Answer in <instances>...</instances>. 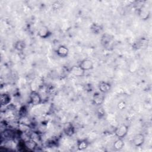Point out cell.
<instances>
[{"label": "cell", "mask_w": 152, "mask_h": 152, "mask_svg": "<svg viewBox=\"0 0 152 152\" xmlns=\"http://www.w3.org/2000/svg\"><path fill=\"white\" fill-rule=\"evenodd\" d=\"M63 7V3L62 1H55L53 4L52 7L55 9V10H59L60 8H61Z\"/></svg>", "instance_id": "cell-18"}, {"label": "cell", "mask_w": 152, "mask_h": 152, "mask_svg": "<svg viewBox=\"0 0 152 152\" xmlns=\"http://www.w3.org/2000/svg\"><path fill=\"white\" fill-rule=\"evenodd\" d=\"M25 144L26 148L28 150H34L35 148H37V142L33 139H29L25 141Z\"/></svg>", "instance_id": "cell-13"}, {"label": "cell", "mask_w": 152, "mask_h": 152, "mask_svg": "<svg viewBox=\"0 0 152 152\" xmlns=\"http://www.w3.org/2000/svg\"><path fill=\"white\" fill-rule=\"evenodd\" d=\"M11 100V96L7 93H2L1 94V104L2 106H5L10 103Z\"/></svg>", "instance_id": "cell-11"}, {"label": "cell", "mask_w": 152, "mask_h": 152, "mask_svg": "<svg viewBox=\"0 0 152 152\" xmlns=\"http://www.w3.org/2000/svg\"><path fill=\"white\" fill-rule=\"evenodd\" d=\"M128 127L125 124L118 126L115 130V135L118 138H124L128 134Z\"/></svg>", "instance_id": "cell-1"}, {"label": "cell", "mask_w": 152, "mask_h": 152, "mask_svg": "<svg viewBox=\"0 0 152 152\" xmlns=\"http://www.w3.org/2000/svg\"><path fill=\"white\" fill-rule=\"evenodd\" d=\"M42 97L36 91H33L30 94V102L33 106H37L42 103Z\"/></svg>", "instance_id": "cell-2"}, {"label": "cell", "mask_w": 152, "mask_h": 152, "mask_svg": "<svg viewBox=\"0 0 152 152\" xmlns=\"http://www.w3.org/2000/svg\"><path fill=\"white\" fill-rule=\"evenodd\" d=\"M91 29L92 30V31L95 33L96 34H98V33L100 32L101 31V30L102 28H100V26L96 24H94L92 25L91 27Z\"/></svg>", "instance_id": "cell-19"}, {"label": "cell", "mask_w": 152, "mask_h": 152, "mask_svg": "<svg viewBox=\"0 0 152 152\" xmlns=\"http://www.w3.org/2000/svg\"><path fill=\"white\" fill-rule=\"evenodd\" d=\"M104 100V96L103 95V93H99V92H96L94 93L93 96V102L94 104L97 106L101 105Z\"/></svg>", "instance_id": "cell-6"}, {"label": "cell", "mask_w": 152, "mask_h": 152, "mask_svg": "<svg viewBox=\"0 0 152 152\" xmlns=\"http://www.w3.org/2000/svg\"><path fill=\"white\" fill-rule=\"evenodd\" d=\"M79 66L85 71H89L93 68V62L90 59H84L81 61Z\"/></svg>", "instance_id": "cell-7"}, {"label": "cell", "mask_w": 152, "mask_h": 152, "mask_svg": "<svg viewBox=\"0 0 152 152\" xmlns=\"http://www.w3.org/2000/svg\"><path fill=\"white\" fill-rule=\"evenodd\" d=\"M99 88L101 93L105 94L108 93L111 89L110 84L106 81H101L99 84Z\"/></svg>", "instance_id": "cell-9"}, {"label": "cell", "mask_w": 152, "mask_h": 152, "mask_svg": "<svg viewBox=\"0 0 152 152\" xmlns=\"http://www.w3.org/2000/svg\"><path fill=\"white\" fill-rule=\"evenodd\" d=\"M145 138L142 134L138 133L134 136L132 142L135 147H141L144 142Z\"/></svg>", "instance_id": "cell-5"}, {"label": "cell", "mask_w": 152, "mask_h": 152, "mask_svg": "<svg viewBox=\"0 0 152 152\" xmlns=\"http://www.w3.org/2000/svg\"><path fill=\"white\" fill-rule=\"evenodd\" d=\"M56 52L58 56L61 58H66L68 55L69 49L66 46L64 45H61L57 48Z\"/></svg>", "instance_id": "cell-8"}, {"label": "cell", "mask_w": 152, "mask_h": 152, "mask_svg": "<svg viewBox=\"0 0 152 152\" xmlns=\"http://www.w3.org/2000/svg\"><path fill=\"white\" fill-rule=\"evenodd\" d=\"M150 15V12L147 8L141 7L140 9L139 16L141 20H147L149 18Z\"/></svg>", "instance_id": "cell-12"}, {"label": "cell", "mask_w": 152, "mask_h": 152, "mask_svg": "<svg viewBox=\"0 0 152 152\" xmlns=\"http://www.w3.org/2000/svg\"><path fill=\"white\" fill-rule=\"evenodd\" d=\"M126 107V103L124 101H121L118 103V109H119L120 110H123Z\"/></svg>", "instance_id": "cell-20"}, {"label": "cell", "mask_w": 152, "mask_h": 152, "mask_svg": "<svg viewBox=\"0 0 152 152\" xmlns=\"http://www.w3.org/2000/svg\"><path fill=\"white\" fill-rule=\"evenodd\" d=\"M112 40V38L110 37V36L107 34H103L102 39V43L104 45V46H106L110 43Z\"/></svg>", "instance_id": "cell-17"}, {"label": "cell", "mask_w": 152, "mask_h": 152, "mask_svg": "<svg viewBox=\"0 0 152 152\" xmlns=\"http://www.w3.org/2000/svg\"><path fill=\"white\" fill-rule=\"evenodd\" d=\"M88 146V142L86 140H80L78 142L77 147L79 150H86Z\"/></svg>", "instance_id": "cell-15"}, {"label": "cell", "mask_w": 152, "mask_h": 152, "mask_svg": "<svg viewBox=\"0 0 152 152\" xmlns=\"http://www.w3.org/2000/svg\"><path fill=\"white\" fill-rule=\"evenodd\" d=\"M70 72L72 75L77 77H82L85 74V71L79 65L72 66L70 69Z\"/></svg>", "instance_id": "cell-4"}, {"label": "cell", "mask_w": 152, "mask_h": 152, "mask_svg": "<svg viewBox=\"0 0 152 152\" xmlns=\"http://www.w3.org/2000/svg\"><path fill=\"white\" fill-rule=\"evenodd\" d=\"M124 146L123 138H118L113 144V148L115 151H119L122 149Z\"/></svg>", "instance_id": "cell-14"}, {"label": "cell", "mask_w": 152, "mask_h": 152, "mask_svg": "<svg viewBox=\"0 0 152 152\" xmlns=\"http://www.w3.org/2000/svg\"><path fill=\"white\" fill-rule=\"evenodd\" d=\"M64 131L65 134L68 136H72L74 134V127L72 124L67 122L64 125Z\"/></svg>", "instance_id": "cell-10"}, {"label": "cell", "mask_w": 152, "mask_h": 152, "mask_svg": "<svg viewBox=\"0 0 152 152\" xmlns=\"http://www.w3.org/2000/svg\"><path fill=\"white\" fill-rule=\"evenodd\" d=\"M26 47L25 43L22 40H18L14 44V48L18 51H23Z\"/></svg>", "instance_id": "cell-16"}, {"label": "cell", "mask_w": 152, "mask_h": 152, "mask_svg": "<svg viewBox=\"0 0 152 152\" xmlns=\"http://www.w3.org/2000/svg\"><path fill=\"white\" fill-rule=\"evenodd\" d=\"M50 31L48 27L46 26H42L37 31V35L42 39H46L50 35Z\"/></svg>", "instance_id": "cell-3"}]
</instances>
